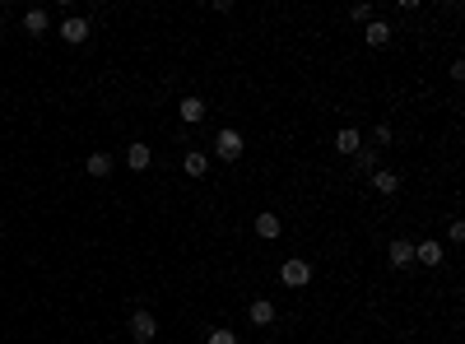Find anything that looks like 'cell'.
<instances>
[{
  "instance_id": "obj_2",
  "label": "cell",
  "mask_w": 465,
  "mask_h": 344,
  "mask_svg": "<svg viewBox=\"0 0 465 344\" xmlns=\"http://www.w3.org/2000/svg\"><path fill=\"white\" fill-rule=\"evenodd\" d=\"M242 135H237V131H232V126H228V131H219V140H214V154H219L223 158V163H237V158H242Z\"/></svg>"
},
{
  "instance_id": "obj_20",
  "label": "cell",
  "mask_w": 465,
  "mask_h": 344,
  "mask_svg": "<svg viewBox=\"0 0 465 344\" xmlns=\"http://www.w3.org/2000/svg\"><path fill=\"white\" fill-rule=\"evenodd\" d=\"M447 237H452V242H465V223L452 219V223H447Z\"/></svg>"
},
{
  "instance_id": "obj_9",
  "label": "cell",
  "mask_w": 465,
  "mask_h": 344,
  "mask_svg": "<svg viewBox=\"0 0 465 344\" xmlns=\"http://www.w3.org/2000/svg\"><path fill=\"white\" fill-rule=\"evenodd\" d=\"M247 316H252V326H270V321H275V302H270V298H252Z\"/></svg>"
},
{
  "instance_id": "obj_14",
  "label": "cell",
  "mask_w": 465,
  "mask_h": 344,
  "mask_svg": "<svg viewBox=\"0 0 465 344\" xmlns=\"http://www.w3.org/2000/svg\"><path fill=\"white\" fill-rule=\"evenodd\" d=\"M182 167H187V177H205V167H210V154H200V149H191V154L182 158Z\"/></svg>"
},
{
  "instance_id": "obj_12",
  "label": "cell",
  "mask_w": 465,
  "mask_h": 344,
  "mask_svg": "<svg viewBox=\"0 0 465 344\" xmlns=\"http://www.w3.org/2000/svg\"><path fill=\"white\" fill-rule=\"evenodd\" d=\"M363 42H367V47H387V42H391V23L372 19V23L363 28Z\"/></svg>"
},
{
  "instance_id": "obj_8",
  "label": "cell",
  "mask_w": 465,
  "mask_h": 344,
  "mask_svg": "<svg viewBox=\"0 0 465 344\" xmlns=\"http://www.w3.org/2000/svg\"><path fill=\"white\" fill-rule=\"evenodd\" d=\"M335 149H340V154H344V158H354V154H358V149H363V135H358V131H354V126H344V131H340V135H335Z\"/></svg>"
},
{
  "instance_id": "obj_4",
  "label": "cell",
  "mask_w": 465,
  "mask_h": 344,
  "mask_svg": "<svg viewBox=\"0 0 465 344\" xmlns=\"http://www.w3.org/2000/svg\"><path fill=\"white\" fill-rule=\"evenodd\" d=\"M442 261H447V256H442V247L432 242V237H423V242H414V266H432V270H437Z\"/></svg>"
},
{
  "instance_id": "obj_11",
  "label": "cell",
  "mask_w": 465,
  "mask_h": 344,
  "mask_svg": "<svg viewBox=\"0 0 465 344\" xmlns=\"http://www.w3.org/2000/svg\"><path fill=\"white\" fill-rule=\"evenodd\" d=\"M372 191H377V196H396L400 177H396V172H387V167H377V172H372Z\"/></svg>"
},
{
  "instance_id": "obj_16",
  "label": "cell",
  "mask_w": 465,
  "mask_h": 344,
  "mask_svg": "<svg viewBox=\"0 0 465 344\" xmlns=\"http://www.w3.org/2000/svg\"><path fill=\"white\" fill-rule=\"evenodd\" d=\"M84 167H89V177H107V172H112V154H89Z\"/></svg>"
},
{
  "instance_id": "obj_10",
  "label": "cell",
  "mask_w": 465,
  "mask_h": 344,
  "mask_svg": "<svg viewBox=\"0 0 465 344\" xmlns=\"http://www.w3.org/2000/svg\"><path fill=\"white\" fill-rule=\"evenodd\" d=\"M177 117L187 126H200V121H205V102H200V98H182L177 102Z\"/></svg>"
},
{
  "instance_id": "obj_7",
  "label": "cell",
  "mask_w": 465,
  "mask_h": 344,
  "mask_svg": "<svg viewBox=\"0 0 465 344\" xmlns=\"http://www.w3.org/2000/svg\"><path fill=\"white\" fill-rule=\"evenodd\" d=\"M154 163V149L149 145H140V140H135L131 149H126V167H131V172H144V167Z\"/></svg>"
},
{
  "instance_id": "obj_6",
  "label": "cell",
  "mask_w": 465,
  "mask_h": 344,
  "mask_svg": "<svg viewBox=\"0 0 465 344\" xmlns=\"http://www.w3.org/2000/svg\"><path fill=\"white\" fill-rule=\"evenodd\" d=\"M387 256H391V266H396V270H410V266H414V242L396 237V242L387 247Z\"/></svg>"
},
{
  "instance_id": "obj_5",
  "label": "cell",
  "mask_w": 465,
  "mask_h": 344,
  "mask_svg": "<svg viewBox=\"0 0 465 344\" xmlns=\"http://www.w3.org/2000/svg\"><path fill=\"white\" fill-rule=\"evenodd\" d=\"M61 37H66L70 47H79L84 37H89V19H79V14H70V19H61Z\"/></svg>"
},
{
  "instance_id": "obj_19",
  "label": "cell",
  "mask_w": 465,
  "mask_h": 344,
  "mask_svg": "<svg viewBox=\"0 0 465 344\" xmlns=\"http://www.w3.org/2000/svg\"><path fill=\"white\" fill-rule=\"evenodd\" d=\"M205 344H237V335H232V331H210V340H205Z\"/></svg>"
},
{
  "instance_id": "obj_13",
  "label": "cell",
  "mask_w": 465,
  "mask_h": 344,
  "mask_svg": "<svg viewBox=\"0 0 465 344\" xmlns=\"http://www.w3.org/2000/svg\"><path fill=\"white\" fill-rule=\"evenodd\" d=\"M256 233L266 237V242H270V237H279V233H284V223H279V214H256Z\"/></svg>"
},
{
  "instance_id": "obj_17",
  "label": "cell",
  "mask_w": 465,
  "mask_h": 344,
  "mask_svg": "<svg viewBox=\"0 0 465 344\" xmlns=\"http://www.w3.org/2000/svg\"><path fill=\"white\" fill-rule=\"evenodd\" d=\"M354 167L372 177V172H377V149H358V154H354Z\"/></svg>"
},
{
  "instance_id": "obj_1",
  "label": "cell",
  "mask_w": 465,
  "mask_h": 344,
  "mask_svg": "<svg viewBox=\"0 0 465 344\" xmlns=\"http://www.w3.org/2000/svg\"><path fill=\"white\" fill-rule=\"evenodd\" d=\"M279 284H284V289H302V284H312V266H307V261H284V266H279Z\"/></svg>"
},
{
  "instance_id": "obj_3",
  "label": "cell",
  "mask_w": 465,
  "mask_h": 344,
  "mask_svg": "<svg viewBox=\"0 0 465 344\" xmlns=\"http://www.w3.org/2000/svg\"><path fill=\"white\" fill-rule=\"evenodd\" d=\"M131 335H135V344H149V340H154V335H158V321H154V316H149V312H135V316H131Z\"/></svg>"
},
{
  "instance_id": "obj_15",
  "label": "cell",
  "mask_w": 465,
  "mask_h": 344,
  "mask_svg": "<svg viewBox=\"0 0 465 344\" xmlns=\"http://www.w3.org/2000/svg\"><path fill=\"white\" fill-rule=\"evenodd\" d=\"M47 23H52V19H47V10H28V14H23V33H47Z\"/></svg>"
},
{
  "instance_id": "obj_18",
  "label": "cell",
  "mask_w": 465,
  "mask_h": 344,
  "mask_svg": "<svg viewBox=\"0 0 465 344\" xmlns=\"http://www.w3.org/2000/svg\"><path fill=\"white\" fill-rule=\"evenodd\" d=\"M349 19H354V23H372V0H363V5H349Z\"/></svg>"
}]
</instances>
